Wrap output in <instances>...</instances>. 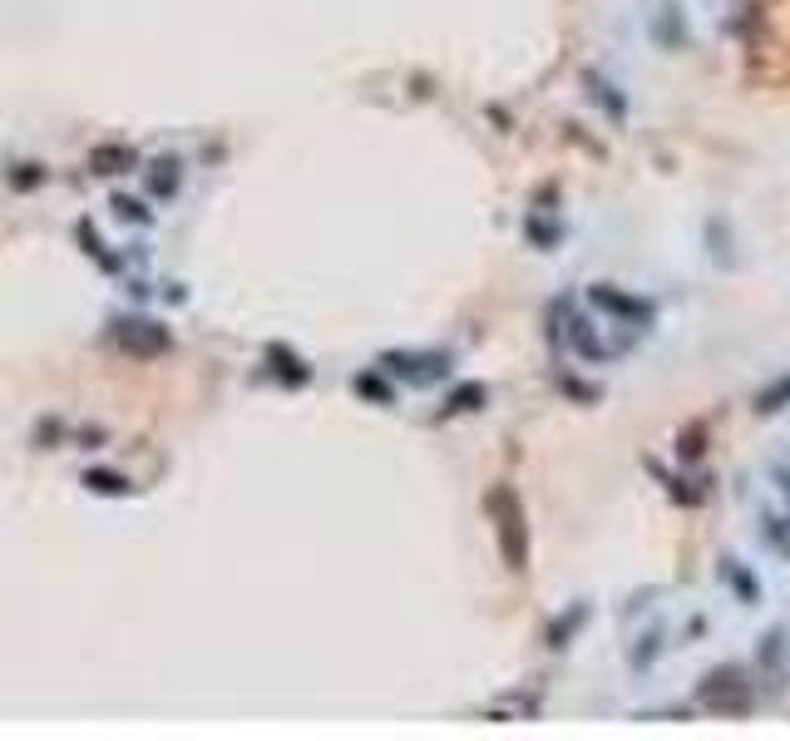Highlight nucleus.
<instances>
[{"label":"nucleus","mask_w":790,"mask_h":741,"mask_svg":"<svg viewBox=\"0 0 790 741\" xmlns=\"http://www.w3.org/2000/svg\"><path fill=\"white\" fill-rule=\"evenodd\" d=\"M84 484L89 490H99V494H124L128 490V480H119V474H109V470H89Z\"/></svg>","instance_id":"nucleus-7"},{"label":"nucleus","mask_w":790,"mask_h":741,"mask_svg":"<svg viewBox=\"0 0 790 741\" xmlns=\"http://www.w3.org/2000/svg\"><path fill=\"white\" fill-rule=\"evenodd\" d=\"M592 302H598V306H608V312L632 316V322H647V306H642V302H632V296H622V292H608V287H592Z\"/></svg>","instance_id":"nucleus-6"},{"label":"nucleus","mask_w":790,"mask_h":741,"mask_svg":"<svg viewBox=\"0 0 790 741\" xmlns=\"http://www.w3.org/2000/svg\"><path fill=\"white\" fill-rule=\"evenodd\" d=\"M489 514H494V534H499V549L509 559V569H523L529 563V529H523V504L509 484L489 494Z\"/></svg>","instance_id":"nucleus-2"},{"label":"nucleus","mask_w":790,"mask_h":741,"mask_svg":"<svg viewBox=\"0 0 790 741\" xmlns=\"http://www.w3.org/2000/svg\"><path fill=\"white\" fill-rule=\"evenodd\" d=\"M385 366H391L395 375H405V381H435V375H444V356H385Z\"/></svg>","instance_id":"nucleus-4"},{"label":"nucleus","mask_w":790,"mask_h":741,"mask_svg":"<svg viewBox=\"0 0 790 741\" xmlns=\"http://www.w3.org/2000/svg\"><path fill=\"white\" fill-rule=\"evenodd\" d=\"M119 341H124L128 356H163L168 346H173V336H168V326H158V322H124Z\"/></svg>","instance_id":"nucleus-3"},{"label":"nucleus","mask_w":790,"mask_h":741,"mask_svg":"<svg viewBox=\"0 0 790 741\" xmlns=\"http://www.w3.org/2000/svg\"><path fill=\"white\" fill-rule=\"evenodd\" d=\"M138 154L128 144H94L89 148V168L94 173H124V168H134Z\"/></svg>","instance_id":"nucleus-5"},{"label":"nucleus","mask_w":790,"mask_h":741,"mask_svg":"<svg viewBox=\"0 0 790 741\" xmlns=\"http://www.w3.org/2000/svg\"><path fill=\"white\" fill-rule=\"evenodd\" d=\"M178 164H168V173H154V193H173L178 188V173H173Z\"/></svg>","instance_id":"nucleus-11"},{"label":"nucleus","mask_w":790,"mask_h":741,"mask_svg":"<svg viewBox=\"0 0 790 741\" xmlns=\"http://www.w3.org/2000/svg\"><path fill=\"white\" fill-rule=\"evenodd\" d=\"M583 618H588V608H568V613H563V618L553 622V632H549V642H553V648H563V638H568V632L578 628Z\"/></svg>","instance_id":"nucleus-8"},{"label":"nucleus","mask_w":790,"mask_h":741,"mask_svg":"<svg viewBox=\"0 0 790 741\" xmlns=\"http://www.w3.org/2000/svg\"><path fill=\"white\" fill-rule=\"evenodd\" d=\"M766 543L790 559V519H770V524H766Z\"/></svg>","instance_id":"nucleus-9"},{"label":"nucleus","mask_w":790,"mask_h":741,"mask_svg":"<svg viewBox=\"0 0 790 741\" xmlns=\"http://www.w3.org/2000/svg\"><path fill=\"white\" fill-rule=\"evenodd\" d=\"M751 701H756V687H751V677L741 667H711L707 677L697 682V707L716 711V717H746Z\"/></svg>","instance_id":"nucleus-1"},{"label":"nucleus","mask_w":790,"mask_h":741,"mask_svg":"<svg viewBox=\"0 0 790 741\" xmlns=\"http://www.w3.org/2000/svg\"><path fill=\"white\" fill-rule=\"evenodd\" d=\"M356 385H361L365 395H375V401H391V391H385V385L375 381V375H361V381H356Z\"/></svg>","instance_id":"nucleus-12"},{"label":"nucleus","mask_w":790,"mask_h":741,"mask_svg":"<svg viewBox=\"0 0 790 741\" xmlns=\"http://www.w3.org/2000/svg\"><path fill=\"white\" fill-rule=\"evenodd\" d=\"M479 401H484V385H474V381H470V385H460V391L450 395V411H474Z\"/></svg>","instance_id":"nucleus-10"},{"label":"nucleus","mask_w":790,"mask_h":741,"mask_svg":"<svg viewBox=\"0 0 790 741\" xmlns=\"http://www.w3.org/2000/svg\"><path fill=\"white\" fill-rule=\"evenodd\" d=\"M114 207H119V213H124V217H148L144 207H138V203H128V198H114Z\"/></svg>","instance_id":"nucleus-13"},{"label":"nucleus","mask_w":790,"mask_h":741,"mask_svg":"<svg viewBox=\"0 0 790 741\" xmlns=\"http://www.w3.org/2000/svg\"><path fill=\"white\" fill-rule=\"evenodd\" d=\"M776 484L790 494V464H780V470H776Z\"/></svg>","instance_id":"nucleus-14"}]
</instances>
